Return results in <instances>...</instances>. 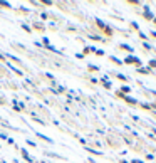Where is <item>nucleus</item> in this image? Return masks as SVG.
I'll list each match as a JSON object with an SVG mask.
<instances>
[{
  "label": "nucleus",
  "instance_id": "1",
  "mask_svg": "<svg viewBox=\"0 0 156 163\" xmlns=\"http://www.w3.org/2000/svg\"><path fill=\"white\" fill-rule=\"evenodd\" d=\"M126 62H128V64H129V62H131V64H133V62H136V64H138L139 61L136 59V57H128V59H126Z\"/></svg>",
  "mask_w": 156,
  "mask_h": 163
},
{
  "label": "nucleus",
  "instance_id": "2",
  "mask_svg": "<svg viewBox=\"0 0 156 163\" xmlns=\"http://www.w3.org/2000/svg\"><path fill=\"white\" fill-rule=\"evenodd\" d=\"M22 155H24V158H25V160H29V162H30V155L27 153L25 150H22Z\"/></svg>",
  "mask_w": 156,
  "mask_h": 163
},
{
  "label": "nucleus",
  "instance_id": "3",
  "mask_svg": "<svg viewBox=\"0 0 156 163\" xmlns=\"http://www.w3.org/2000/svg\"><path fill=\"white\" fill-rule=\"evenodd\" d=\"M121 49H124V51H131L129 46H121Z\"/></svg>",
  "mask_w": 156,
  "mask_h": 163
},
{
  "label": "nucleus",
  "instance_id": "4",
  "mask_svg": "<svg viewBox=\"0 0 156 163\" xmlns=\"http://www.w3.org/2000/svg\"><path fill=\"white\" fill-rule=\"evenodd\" d=\"M155 22H156V19H155Z\"/></svg>",
  "mask_w": 156,
  "mask_h": 163
}]
</instances>
